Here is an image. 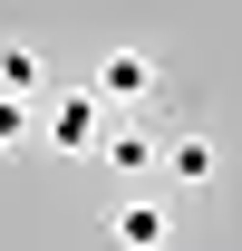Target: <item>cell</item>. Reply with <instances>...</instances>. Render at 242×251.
<instances>
[{
    "label": "cell",
    "mask_w": 242,
    "mask_h": 251,
    "mask_svg": "<svg viewBox=\"0 0 242 251\" xmlns=\"http://www.w3.org/2000/svg\"><path fill=\"white\" fill-rule=\"evenodd\" d=\"M97 106H107V116H136V106H146V97H155V58H146V49H107V58H97Z\"/></svg>",
    "instance_id": "cell-1"
},
{
    "label": "cell",
    "mask_w": 242,
    "mask_h": 251,
    "mask_svg": "<svg viewBox=\"0 0 242 251\" xmlns=\"http://www.w3.org/2000/svg\"><path fill=\"white\" fill-rule=\"evenodd\" d=\"M39 135H49L59 155H97V135H107V106H97V97H49Z\"/></svg>",
    "instance_id": "cell-2"
},
{
    "label": "cell",
    "mask_w": 242,
    "mask_h": 251,
    "mask_svg": "<svg viewBox=\"0 0 242 251\" xmlns=\"http://www.w3.org/2000/svg\"><path fill=\"white\" fill-rule=\"evenodd\" d=\"M107 242H117V251H165V242H175V213H165L155 193H126L117 213H107Z\"/></svg>",
    "instance_id": "cell-3"
},
{
    "label": "cell",
    "mask_w": 242,
    "mask_h": 251,
    "mask_svg": "<svg viewBox=\"0 0 242 251\" xmlns=\"http://www.w3.org/2000/svg\"><path fill=\"white\" fill-rule=\"evenodd\" d=\"M213 164H223V145H213L204 126H184V135L155 145V174H165V184H213Z\"/></svg>",
    "instance_id": "cell-4"
},
{
    "label": "cell",
    "mask_w": 242,
    "mask_h": 251,
    "mask_svg": "<svg viewBox=\"0 0 242 251\" xmlns=\"http://www.w3.org/2000/svg\"><path fill=\"white\" fill-rule=\"evenodd\" d=\"M0 97H20V106L49 97V58H39L30 39H0Z\"/></svg>",
    "instance_id": "cell-5"
},
{
    "label": "cell",
    "mask_w": 242,
    "mask_h": 251,
    "mask_svg": "<svg viewBox=\"0 0 242 251\" xmlns=\"http://www.w3.org/2000/svg\"><path fill=\"white\" fill-rule=\"evenodd\" d=\"M97 155L117 164V174H155V135L136 116H107V135H97Z\"/></svg>",
    "instance_id": "cell-6"
},
{
    "label": "cell",
    "mask_w": 242,
    "mask_h": 251,
    "mask_svg": "<svg viewBox=\"0 0 242 251\" xmlns=\"http://www.w3.org/2000/svg\"><path fill=\"white\" fill-rule=\"evenodd\" d=\"M39 135V106H20V97H0V155H20Z\"/></svg>",
    "instance_id": "cell-7"
}]
</instances>
